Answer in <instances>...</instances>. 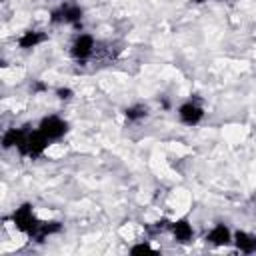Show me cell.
Listing matches in <instances>:
<instances>
[{"label":"cell","instance_id":"5","mask_svg":"<svg viewBox=\"0 0 256 256\" xmlns=\"http://www.w3.org/2000/svg\"><path fill=\"white\" fill-rule=\"evenodd\" d=\"M96 52V40L92 34H78L74 38V42L70 44V56L78 62H84L88 58H92Z\"/></svg>","mask_w":256,"mask_h":256},{"label":"cell","instance_id":"15","mask_svg":"<svg viewBox=\"0 0 256 256\" xmlns=\"http://www.w3.org/2000/svg\"><path fill=\"white\" fill-rule=\"evenodd\" d=\"M56 94H58V98H60V100H70V98L74 96V92H72L70 88H58V90H56Z\"/></svg>","mask_w":256,"mask_h":256},{"label":"cell","instance_id":"6","mask_svg":"<svg viewBox=\"0 0 256 256\" xmlns=\"http://www.w3.org/2000/svg\"><path fill=\"white\" fill-rule=\"evenodd\" d=\"M202 118H204V108H202L198 102L186 100V102H182V104L178 106V120H180L182 124H186V126H196V124L202 122Z\"/></svg>","mask_w":256,"mask_h":256},{"label":"cell","instance_id":"3","mask_svg":"<svg viewBox=\"0 0 256 256\" xmlns=\"http://www.w3.org/2000/svg\"><path fill=\"white\" fill-rule=\"evenodd\" d=\"M48 144H50V142L46 140V136H44L38 128H36V130H28V134H26L22 146L18 148V152H20L22 156H26V158H40V156L46 152Z\"/></svg>","mask_w":256,"mask_h":256},{"label":"cell","instance_id":"14","mask_svg":"<svg viewBox=\"0 0 256 256\" xmlns=\"http://www.w3.org/2000/svg\"><path fill=\"white\" fill-rule=\"evenodd\" d=\"M154 252H156V248L148 240H140L130 246V254H154Z\"/></svg>","mask_w":256,"mask_h":256},{"label":"cell","instance_id":"11","mask_svg":"<svg viewBox=\"0 0 256 256\" xmlns=\"http://www.w3.org/2000/svg\"><path fill=\"white\" fill-rule=\"evenodd\" d=\"M28 130L26 128H8L4 134H2V148L4 150H10V148H20L24 138H26Z\"/></svg>","mask_w":256,"mask_h":256},{"label":"cell","instance_id":"10","mask_svg":"<svg viewBox=\"0 0 256 256\" xmlns=\"http://www.w3.org/2000/svg\"><path fill=\"white\" fill-rule=\"evenodd\" d=\"M48 36L40 30H24L18 38H16V44L22 48V50H32L36 46H40Z\"/></svg>","mask_w":256,"mask_h":256},{"label":"cell","instance_id":"4","mask_svg":"<svg viewBox=\"0 0 256 256\" xmlns=\"http://www.w3.org/2000/svg\"><path fill=\"white\" fill-rule=\"evenodd\" d=\"M38 130L46 136L48 142H56L60 138H64V134L68 132V122L56 114H50V116H44L38 124Z\"/></svg>","mask_w":256,"mask_h":256},{"label":"cell","instance_id":"13","mask_svg":"<svg viewBox=\"0 0 256 256\" xmlns=\"http://www.w3.org/2000/svg\"><path fill=\"white\" fill-rule=\"evenodd\" d=\"M62 230V224L60 222H56V220H46V222H40V226H38V230L34 232V240H38V242H42L44 238H48V236H52V234H56V232H60Z\"/></svg>","mask_w":256,"mask_h":256},{"label":"cell","instance_id":"2","mask_svg":"<svg viewBox=\"0 0 256 256\" xmlns=\"http://www.w3.org/2000/svg\"><path fill=\"white\" fill-rule=\"evenodd\" d=\"M84 18V8L76 2H62L60 6H56L50 12V22L52 24H80V20Z\"/></svg>","mask_w":256,"mask_h":256},{"label":"cell","instance_id":"16","mask_svg":"<svg viewBox=\"0 0 256 256\" xmlns=\"http://www.w3.org/2000/svg\"><path fill=\"white\" fill-rule=\"evenodd\" d=\"M192 2H204V0H192Z\"/></svg>","mask_w":256,"mask_h":256},{"label":"cell","instance_id":"1","mask_svg":"<svg viewBox=\"0 0 256 256\" xmlns=\"http://www.w3.org/2000/svg\"><path fill=\"white\" fill-rule=\"evenodd\" d=\"M40 218L36 216V210L32 204H22L20 208H16L10 216V224L16 228V232L24 234V236H34V232L40 226Z\"/></svg>","mask_w":256,"mask_h":256},{"label":"cell","instance_id":"8","mask_svg":"<svg viewBox=\"0 0 256 256\" xmlns=\"http://www.w3.org/2000/svg\"><path fill=\"white\" fill-rule=\"evenodd\" d=\"M232 244L242 254H254L256 252V234L246 232V230H236L232 234Z\"/></svg>","mask_w":256,"mask_h":256},{"label":"cell","instance_id":"7","mask_svg":"<svg viewBox=\"0 0 256 256\" xmlns=\"http://www.w3.org/2000/svg\"><path fill=\"white\" fill-rule=\"evenodd\" d=\"M204 240L212 246H228V244H232V232L226 224H216L206 232Z\"/></svg>","mask_w":256,"mask_h":256},{"label":"cell","instance_id":"12","mask_svg":"<svg viewBox=\"0 0 256 256\" xmlns=\"http://www.w3.org/2000/svg\"><path fill=\"white\" fill-rule=\"evenodd\" d=\"M148 114H150V110L142 102H136V104H130V106L124 108V118L128 122H140V120L148 118Z\"/></svg>","mask_w":256,"mask_h":256},{"label":"cell","instance_id":"9","mask_svg":"<svg viewBox=\"0 0 256 256\" xmlns=\"http://www.w3.org/2000/svg\"><path fill=\"white\" fill-rule=\"evenodd\" d=\"M170 232H172L174 240L180 242V244H188L194 238V228H192V224L186 218H180V220L172 222L170 224Z\"/></svg>","mask_w":256,"mask_h":256}]
</instances>
